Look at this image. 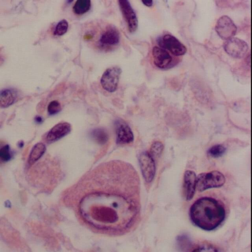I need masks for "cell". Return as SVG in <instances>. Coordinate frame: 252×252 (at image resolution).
Segmentation results:
<instances>
[{"mask_svg":"<svg viewBox=\"0 0 252 252\" xmlns=\"http://www.w3.org/2000/svg\"><path fill=\"white\" fill-rule=\"evenodd\" d=\"M192 222L200 228L211 231L217 228L224 220V207L215 198L203 197L196 200L189 210Z\"/></svg>","mask_w":252,"mask_h":252,"instance_id":"cell-1","label":"cell"},{"mask_svg":"<svg viewBox=\"0 0 252 252\" xmlns=\"http://www.w3.org/2000/svg\"><path fill=\"white\" fill-rule=\"evenodd\" d=\"M225 181L224 176L219 171L202 173L196 176V188L202 192L208 189L220 188L223 186Z\"/></svg>","mask_w":252,"mask_h":252,"instance_id":"cell-2","label":"cell"},{"mask_svg":"<svg viewBox=\"0 0 252 252\" xmlns=\"http://www.w3.org/2000/svg\"><path fill=\"white\" fill-rule=\"evenodd\" d=\"M223 48L229 56L235 58H242L248 50V45L244 40L236 37L227 40L223 44Z\"/></svg>","mask_w":252,"mask_h":252,"instance_id":"cell-3","label":"cell"},{"mask_svg":"<svg viewBox=\"0 0 252 252\" xmlns=\"http://www.w3.org/2000/svg\"><path fill=\"white\" fill-rule=\"evenodd\" d=\"M215 30L220 38L227 40L235 35L237 27L229 17L224 15L217 21Z\"/></svg>","mask_w":252,"mask_h":252,"instance_id":"cell-4","label":"cell"},{"mask_svg":"<svg viewBox=\"0 0 252 252\" xmlns=\"http://www.w3.org/2000/svg\"><path fill=\"white\" fill-rule=\"evenodd\" d=\"M121 72V69L119 67L107 68L102 74L100 80L102 88L109 92L115 91Z\"/></svg>","mask_w":252,"mask_h":252,"instance_id":"cell-5","label":"cell"},{"mask_svg":"<svg viewBox=\"0 0 252 252\" xmlns=\"http://www.w3.org/2000/svg\"><path fill=\"white\" fill-rule=\"evenodd\" d=\"M139 162L144 180L147 183L152 182L156 173L154 159L149 153L144 152L139 157Z\"/></svg>","mask_w":252,"mask_h":252,"instance_id":"cell-6","label":"cell"},{"mask_svg":"<svg viewBox=\"0 0 252 252\" xmlns=\"http://www.w3.org/2000/svg\"><path fill=\"white\" fill-rule=\"evenodd\" d=\"M158 45L161 48L167 49L175 56L183 55L186 53V47L175 36L165 34L158 40Z\"/></svg>","mask_w":252,"mask_h":252,"instance_id":"cell-7","label":"cell"},{"mask_svg":"<svg viewBox=\"0 0 252 252\" xmlns=\"http://www.w3.org/2000/svg\"><path fill=\"white\" fill-rule=\"evenodd\" d=\"M119 4L122 13L127 23L130 32H135L138 27V20L129 2L126 0H119Z\"/></svg>","mask_w":252,"mask_h":252,"instance_id":"cell-8","label":"cell"},{"mask_svg":"<svg viewBox=\"0 0 252 252\" xmlns=\"http://www.w3.org/2000/svg\"><path fill=\"white\" fill-rule=\"evenodd\" d=\"M117 144H125L133 141V132L129 126L124 121L118 120L115 123Z\"/></svg>","mask_w":252,"mask_h":252,"instance_id":"cell-9","label":"cell"},{"mask_svg":"<svg viewBox=\"0 0 252 252\" xmlns=\"http://www.w3.org/2000/svg\"><path fill=\"white\" fill-rule=\"evenodd\" d=\"M152 56L155 65L161 69H166L173 65V59L168 51L158 46L152 49Z\"/></svg>","mask_w":252,"mask_h":252,"instance_id":"cell-10","label":"cell"},{"mask_svg":"<svg viewBox=\"0 0 252 252\" xmlns=\"http://www.w3.org/2000/svg\"><path fill=\"white\" fill-rule=\"evenodd\" d=\"M71 129V126L68 123H58L47 133L45 137L46 141L49 143L55 142L68 134Z\"/></svg>","mask_w":252,"mask_h":252,"instance_id":"cell-11","label":"cell"},{"mask_svg":"<svg viewBox=\"0 0 252 252\" xmlns=\"http://www.w3.org/2000/svg\"><path fill=\"white\" fill-rule=\"evenodd\" d=\"M196 178L195 172L187 170L183 178V191L187 200H190L193 197L196 188Z\"/></svg>","mask_w":252,"mask_h":252,"instance_id":"cell-12","label":"cell"},{"mask_svg":"<svg viewBox=\"0 0 252 252\" xmlns=\"http://www.w3.org/2000/svg\"><path fill=\"white\" fill-rule=\"evenodd\" d=\"M120 40L119 32L114 28H108L101 35L100 42L105 45H115Z\"/></svg>","mask_w":252,"mask_h":252,"instance_id":"cell-13","label":"cell"},{"mask_svg":"<svg viewBox=\"0 0 252 252\" xmlns=\"http://www.w3.org/2000/svg\"><path fill=\"white\" fill-rule=\"evenodd\" d=\"M17 94L15 90L6 89L0 91V107H7L13 104L17 99Z\"/></svg>","mask_w":252,"mask_h":252,"instance_id":"cell-14","label":"cell"},{"mask_svg":"<svg viewBox=\"0 0 252 252\" xmlns=\"http://www.w3.org/2000/svg\"><path fill=\"white\" fill-rule=\"evenodd\" d=\"M46 151V146L42 143H37L32 147L28 160L29 165H32L43 155Z\"/></svg>","mask_w":252,"mask_h":252,"instance_id":"cell-15","label":"cell"},{"mask_svg":"<svg viewBox=\"0 0 252 252\" xmlns=\"http://www.w3.org/2000/svg\"><path fill=\"white\" fill-rule=\"evenodd\" d=\"M90 0H78L73 7V10L75 14L80 15L87 12L90 9Z\"/></svg>","mask_w":252,"mask_h":252,"instance_id":"cell-16","label":"cell"},{"mask_svg":"<svg viewBox=\"0 0 252 252\" xmlns=\"http://www.w3.org/2000/svg\"><path fill=\"white\" fill-rule=\"evenodd\" d=\"M91 134L93 138L100 144L105 143L108 139L107 133L104 129L101 128L94 129Z\"/></svg>","mask_w":252,"mask_h":252,"instance_id":"cell-17","label":"cell"},{"mask_svg":"<svg viewBox=\"0 0 252 252\" xmlns=\"http://www.w3.org/2000/svg\"><path fill=\"white\" fill-rule=\"evenodd\" d=\"M226 150V148L220 144H217L212 146L208 150V155L212 158H217L221 157L224 154Z\"/></svg>","mask_w":252,"mask_h":252,"instance_id":"cell-18","label":"cell"},{"mask_svg":"<svg viewBox=\"0 0 252 252\" xmlns=\"http://www.w3.org/2000/svg\"><path fill=\"white\" fill-rule=\"evenodd\" d=\"M163 150V145L160 141H155L151 145L149 154L154 159L159 157Z\"/></svg>","mask_w":252,"mask_h":252,"instance_id":"cell-19","label":"cell"},{"mask_svg":"<svg viewBox=\"0 0 252 252\" xmlns=\"http://www.w3.org/2000/svg\"><path fill=\"white\" fill-rule=\"evenodd\" d=\"M12 158V154L8 145H5L0 148V160L7 162Z\"/></svg>","mask_w":252,"mask_h":252,"instance_id":"cell-20","label":"cell"},{"mask_svg":"<svg viewBox=\"0 0 252 252\" xmlns=\"http://www.w3.org/2000/svg\"><path fill=\"white\" fill-rule=\"evenodd\" d=\"M68 26V23L65 20H61L55 28L54 34L59 36L64 34L67 30Z\"/></svg>","mask_w":252,"mask_h":252,"instance_id":"cell-21","label":"cell"},{"mask_svg":"<svg viewBox=\"0 0 252 252\" xmlns=\"http://www.w3.org/2000/svg\"><path fill=\"white\" fill-rule=\"evenodd\" d=\"M61 110L60 103L57 100L51 101L48 105L47 110L50 115H54L59 112Z\"/></svg>","mask_w":252,"mask_h":252,"instance_id":"cell-22","label":"cell"},{"mask_svg":"<svg viewBox=\"0 0 252 252\" xmlns=\"http://www.w3.org/2000/svg\"><path fill=\"white\" fill-rule=\"evenodd\" d=\"M192 251L197 252H218L219 250L213 246L209 244H202L194 248Z\"/></svg>","mask_w":252,"mask_h":252,"instance_id":"cell-23","label":"cell"},{"mask_svg":"<svg viewBox=\"0 0 252 252\" xmlns=\"http://www.w3.org/2000/svg\"><path fill=\"white\" fill-rule=\"evenodd\" d=\"M142 2L144 4L149 7H150L153 5L152 0H142Z\"/></svg>","mask_w":252,"mask_h":252,"instance_id":"cell-24","label":"cell"},{"mask_svg":"<svg viewBox=\"0 0 252 252\" xmlns=\"http://www.w3.org/2000/svg\"><path fill=\"white\" fill-rule=\"evenodd\" d=\"M35 121L37 123H41L42 122V119L41 117H40L39 116H37L35 118Z\"/></svg>","mask_w":252,"mask_h":252,"instance_id":"cell-25","label":"cell"}]
</instances>
